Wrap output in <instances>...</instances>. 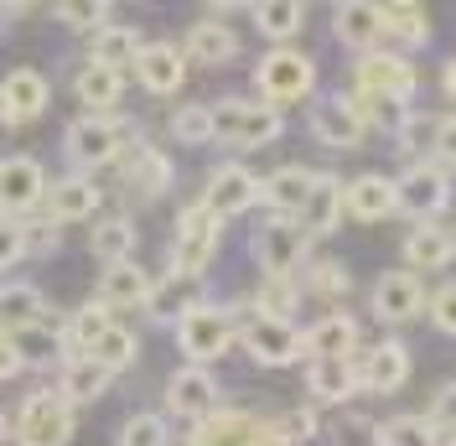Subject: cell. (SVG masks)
I'll return each mask as SVG.
<instances>
[{"label": "cell", "mask_w": 456, "mask_h": 446, "mask_svg": "<svg viewBox=\"0 0 456 446\" xmlns=\"http://www.w3.org/2000/svg\"><path fill=\"white\" fill-rule=\"evenodd\" d=\"M281 136V110L270 104H249V99H224L213 104V140H224L233 151H255Z\"/></svg>", "instance_id": "obj_1"}, {"label": "cell", "mask_w": 456, "mask_h": 446, "mask_svg": "<svg viewBox=\"0 0 456 446\" xmlns=\"http://www.w3.org/2000/svg\"><path fill=\"white\" fill-rule=\"evenodd\" d=\"M233 337H239V311L213 307V301H202L198 311H187L176 322V343H182V353L198 363V368H208L218 353H228Z\"/></svg>", "instance_id": "obj_2"}, {"label": "cell", "mask_w": 456, "mask_h": 446, "mask_svg": "<svg viewBox=\"0 0 456 446\" xmlns=\"http://www.w3.org/2000/svg\"><path fill=\"white\" fill-rule=\"evenodd\" d=\"M255 84H259V94H265L270 110H275V104H296V99H306L316 88V62L306 53H296V47H275V53L259 57Z\"/></svg>", "instance_id": "obj_3"}, {"label": "cell", "mask_w": 456, "mask_h": 446, "mask_svg": "<svg viewBox=\"0 0 456 446\" xmlns=\"http://www.w3.org/2000/svg\"><path fill=\"white\" fill-rule=\"evenodd\" d=\"M125 130H130V120H119V114H84V120L68 125L62 151L78 167H104V161H114L125 151Z\"/></svg>", "instance_id": "obj_4"}, {"label": "cell", "mask_w": 456, "mask_h": 446, "mask_svg": "<svg viewBox=\"0 0 456 446\" xmlns=\"http://www.w3.org/2000/svg\"><path fill=\"white\" fill-rule=\"evenodd\" d=\"M249 322L239 327V343H244V353L259 363V368H290V363L306 353V337L296 322H275V317H255V311H244Z\"/></svg>", "instance_id": "obj_5"}, {"label": "cell", "mask_w": 456, "mask_h": 446, "mask_svg": "<svg viewBox=\"0 0 456 446\" xmlns=\"http://www.w3.org/2000/svg\"><path fill=\"white\" fill-rule=\"evenodd\" d=\"M73 442V405L57 390H37L16 416V446H68Z\"/></svg>", "instance_id": "obj_6"}, {"label": "cell", "mask_w": 456, "mask_h": 446, "mask_svg": "<svg viewBox=\"0 0 456 446\" xmlns=\"http://www.w3.org/2000/svg\"><path fill=\"white\" fill-rule=\"evenodd\" d=\"M218 228H224V219L202 197L176 213V270L182 276H202L208 270V260L218 254Z\"/></svg>", "instance_id": "obj_7"}, {"label": "cell", "mask_w": 456, "mask_h": 446, "mask_svg": "<svg viewBox=\"0 0 456 446\" xmlns=\"http://www.w3.org/2000/svg\"><path fill=\"white\" fill-rule=\"evenodd\" d=\"M446 202H452V177L436 167V161H415V167L395 182V213H410V219H436Z\"/></svg>", "instance_id": "obj_8"}, {"label": "cell", "mask_w": 456, "mask_h": 446, "mask_svg": "<svg viewBox=\"0 0 456 446\" xmlns=\"http://www.w3.org/2000/svg\"><path fill=\"white\" fill-rule=\"evenodd\" d=\"M306 228L301 223H290V219H270L265 228L255 234V260H259V270L265 276H290L301 260H306Z\"/></svg>", "instance_id": "obj_9"}, {"label": "cell", "mask_w": 456, "mask_h": 446, "mask_svg": "<svg viewBox=\"0 0 456 446\" xmlns=\"http://www.w3.org/2000/svg\"><path fill=\"white\" fill-rule=\"evenodd\" d=\"M353 78H358V94H384V99H399V104L415 94V68H410V57L379 53V47L358 57Z\"/></svg>", "instance_id": "obj_10"}, {"label": "cell", "mask_w": 456, "mask_h": 446, "mask_svg": "<svg viewBox=\"0 0 456 446\" xmlns=\"http://www.w3.org/2000/svg\"><path fill=\"white\" fill-rule=\"evenodd\" d=\"M369 301L379 322H415L420 307H426V285H420L415 270H384Z\"/></svg>", "instance_id": "obj_11"}, {"label": "cell", "mask_w": 456, "mask_h": 446, "mask_svg": "<svg viewBox=\"0 0 456 446\" xmlns=\"http://www.w3.org/2000/svg\"><path fill=\"white\" fill-rule=\"evenodd\" d=\"M47 197V171L31 156H5L0 161V213H31Z\"/></svg>", "instance_id": "obj_12"}, {"label": "cell", "mask_w": 456, "mask_h": 446, "mask_svg": "<svg viewBox=\"0 0 456 446\" xmlns=\"http://www.w3.org/2000/svg\"><path fill=\"white\" fill-rule=\"evenodd\" d=\"M47 99H53V88H47V78H42L37 68H16V73L0 78V120H5V125L37 120V114L47 110Z\"/></svg>", "instance_id": "obj_13"}, {"label": "cell", "mask_w": 456, "mask_h": 446, "mask_svg": "<svg viewBox=\"0 0 456 446\" xmlns=\"http://www.w3.org/2000/svg\"><path fill=\"white\" fill-rule=\"evenodd\" d=\"M167 405L171 416H187V420H208L218 410V379L198 368V363H187V368H176L167 384Z\"/></svg>", "instance_id": "obj_14"}, {"label": "cell", "mask_w": 456, "mask_h": 446, "mask_svg": "<svg viewBox=\"0 0 456 446\" xmlns=\"http://www.w3.org/2000/svg\"><path fill=\"white\" fill-rule=\"evenodd\" d=\"M202 202H208L218 219H239V213H249V208L259 202V177L244 171V167H218L213 177H208Z\"/></svg>", "instance_id": "obj_15"}, {"label": "cell", "mask_w": 456, "mask_h": 446, "mask_svg": "<svg viewBox=\"0 0 456 446\" xmlns=\"http://www.w3.org/2000/svg\"><path fill=\"white\" fill-rule=\"evenodd\" d=\"M312 136L322 140V145H332V151H353L358 140L369 136V125L358 120L353 99L338 94V99H322V104L312 110Z\"/></svg>", "instance_id": "obj_16"}, {"label": "cell", "mask_w": 456, "mask_h": 446, "mask_svg": "<svg viewBox=\"0 0 456 446\" xmlns=\"http://www.w3.org/2000/svg\"><path fill=\"white\" fill-rule=\"evenodd\" d=\"M404 379H410V348L404 343H373L369 353L358 359V390L395 394Z\"/></svg>", "instance_id": "obj_17"}, {"label": "cell", "mask_w": 456, "mask_h": 446, "mask_svg": "<svg viewBox=\"0 0 456 446\" xmlns=\"http://www.w3.org/2000/svg\"><path fill=\"white\" fill-rule=\"evenodd\" d=\"M332 31H338V42H347V47L373 53V42L389 37V27H384V5H373V0H342L338 11H332Z\"/></svg>", "instance_id": "obj_18"}, {"label": "cell", "mask_w": 456, "mask_h": 446, "mask_svg": "<svg viewBox=\"0 0 456 446\" xmlns=\"http://www.w3.org/2000/svg\"><path fill=\"white\" fill-rule=\"evenodd\" d=\"M259 436H265L259 416H249V410H213L208 420H198L187 446H259Z\"/></svg>", "instance_id": "obj_19"}, {"label": "cell", "mask_w": 456, "mask_h": 446, "mask_svg": "<svg viewBox=\"0 0 456 446\" xmlns=\"http://www.w3.org/2000/svg\"><path fill=\"white\" fill-rule=\"evenodd\" d=\"M342 213H347V182H338L332 171H316V187H312V197H306V208H301V228H306V239L332 234Z\"/></svg>", "instance_id": "obj_20"}, {"label": "cell", "mask_w": 456, "mask_h": 446, "mask_svg": "<svg viewBox=\"0 0 456 446\" xmlns=\"http://www.w3.org/2000/svg\"><path fill=\"white\" fill-rule=\"evenodd\" d=\"M125 182H130L135 197H161V193H171L176 167L167 161V151H156L151 140H141V145H130V156H125Z\"/></svg>", "instance_id": "obj_21"}, {"label": "cell", "mask_w": 456, "mask_h": 446, "mask_svg": "<svg viewBox=\"0 0 456 446\" xmlns=\"http://www.w3.org/2000/svg\"><path fill=\"white\" fill-rule=\"evenodd\" d=\"M135 73H141L145 94H176L187 78V53L171 42H145L141 57H135Z\"/></svg>", "instance_id": "obj_22"}, {"label": "cell", "mask_w": 456, "mask_h": 446, "mask_svg": "<svg viewBox=\"0 0 456 446\" xmlns=\"http://www.w3.org/2000/svg\"><path fill=\"white\" fill-rule=\"evenodd\" d=\"M202 307V276H182V270H171L167 280H156V291H151V322H182L187 311Z\"/></svg>", "instance_id": "obj_23"}, {"label": "cell", "mask_w": 456, "mask_h": 446, "mask_svg": "<svg viewBox=\"0 0 456 446\" xmlns=\"http://www.w3.org/2000/svg\"><path fill=\"white\" fill-rule=\"evenodd\" d=\"M306 394L322 405H347L358 394V363L353 359H312L306 368Z\"/></svg>", "instance_id": "obj_24"}, {"label": "cell", "mask_w": 456, "mask_h": 446, "mask_svg": "<svg viewBox=\"0 0 456 446\" xmlns=\"http://www.w3.org/2000/svg\"><path fill=\"white\" fill-rule=\"evenodd\" d=\"M456 260V234L441 223H420L404 234V265L410 270H446Z\"/></svg>", "instance_id": "obj_25"}, {"label": "cell", "mask_w": 456, "mask_h": 446, "mask_svg": "<svg viewBox=\"0 0 456 446\" xmlns=\"http://www.w3.org/2000/svg\"><path fill=\"white\" fill-rule=\"evenodd\" d=\"M151 291H156V280L145 276L135 260L104 265V276H99V301H104V307H145Z\"/></svg>", "instance_id": "obj_26"}, {"label": "cell", "mask_w": 456, "mask_h": 446, "mask_svg": "<svg viewBox=\"0 0 456 446\" xmlns=\"http://www.w3.org/2000/svg\"><path fill=\"white\" fill-rule=\"evenodd\" d=\"M312 187H316V171L281 167V171H270V177L259 182V202H270L275 213H301L306 197H312Z\"/></svg>", "instance_id": "obj_27"}, {"label": "cell", "mask_w": 456, "mask_h": 446, "mask_svg": "<svg viewBox=\"0 0 456 446\" xmlns=\"http://www.w3.org/2000/svg\"><path fill=\"white\" fill-rule=\"evenodd\" d=\"M306 337V353L312 359H353V348H358V322L347 317V311H332V317H322L312 333H301Z\"/></svg>", "instance_id": "obj_28"}, {"label": "cell", "mask_w": 456, "mask_h": 446, "mask_svg": "<svg viewBox=\"0 0 456 446\" xmlns=\"http://www.w3.org/2000/svg\"><path fill=\"white\" fill-rule=\"evenodd\" d=\"M233 57H239L233 27H224V21H198V27L187 31V62H198V68H224Z\"/></svg>", "instance_id": "obj_29"}, {"label": "cell", "mask_w": 456, "mask_h": 446, "mask_svg": "<svg viewBox=\"0 0 456 446\" xmlns=\"http://www.w3.org/2000/svg\"><path fill=\"white\" fill-rule=\"evenodd\" d=\"M114 384V374L104 368L99 359H68L62 363V400L68 405H94V400H104V390Z\"/></svg>", "instance_id": "obj_30"}, {"label": "cell", "mask_w": 456, "mask_h": 446, "mask_svg": "<svg viewBox=\"0 0 456 446\" xmlns=\"http://www.w3.org/2000/svg\"><path fill=\"white\" fill-rule=\"evenodd\" d=\"M347 213L353 219H363V223H379V219H389L395 213V182L389 177H358L353 187H347Z\"/></svg>", "instance_id": "obj_31"}, {"label": "cell", "mask_w": 456, "mask_h": 446, "mask_svg": "<svg viewBox=\"0 0 456 446\" xmlns=\"http://www.w3.org/2000/svg\"><path fill=\"white\" fill-rule=\"evenodd\" d=\"M47 202H53L57 223H73V219H88L99 208V187L88 177H62L57 187H47Z\"/></svg>", "instance_id": "obj_32"}, {"label": "cell", "mask_w": 456, "mask_h": 446, "mask_svg": "<svg viewBox=\"0 0 456 446\" xmlns=\"http://www.w3.org/2000/svg\"><path fill=\"white\" fill-rule=\"evenodd\" d=\"M141 47L145 42L130 27H104V31H94V57H88V62H99V68L119 73V68H135Z\"/></svg>", "instance_id": "obj_33"}, {"label": "cell", "mask_w": 456, "mask_h": 446, "mask_svg": "<svg viewBox=\"0 0 456 446\" xmlns=\"http://www.w3.org/2000/svg\"><path fill=\"white\" fill-rule=\"evenodd\" d=\"M11 343H16L21 363H53V359H62V333H57L53 311H47L42 322H31V327H16Z\"/></svg>", "instance_id": "obj_34"}, {"label": "cell", "mask_w": 456, "mask_h": 446, "mask_svg": "<svg viewBox=\"0 0 456 446\" xmlns=\"http://www.w3.org/2000/svg\"><path fill=\"white\" fill-rule=\"evenodd\" d=\"M119 73H110V68H99V62H88V68H78V78H73V94H78V104H88V110L110 114L114 104H119Z\"/></svg>", "instance_id": "obj_35"}, {"label": "cell", "mask_w": 456, "mask_h": 446, "mask_svg": "<svg viewBox=\"0 0 456 446\" xmlns=\"http://www.w3.org/2000/svg\"><path fill=\"white\" fill-rule=\"evenodd\" d=\"M42 317H47V301L37 285H0V327L16 333V327H31Z\"/></svg>", "instance_id": "obj_36"}, {"label": "cell", "mask_w": 456, "mask_h": 446, "mask_svg": "<svg viewBox=\"0 0 456 446\" xmlns=\"http://www.w3.org/2000/svg\"><path fill=\"white\" fill-rule=\"evenodd\" d=\"M249 16H255V27L265 31L270 42H285V37H296V31L306 27V5H301V0H265Z\"/></svg>", "instance_id": "obj_37"}, {"label": "cell", "mask_w": 456, "mask_h": 446, "mask_svg": "<svg viewBox=\"0 0 456 446\" xmlns=\"http://www.w3.org/2000/svg\"><path fill=\"white\" fill-rule=\"evenodd\" d=\"M384 27H389V37H395V42H404V47H426V42H430L426 5H410V0L384 5Z\"/></svg>", "instance_id": "obj_38"}, {"label": "cell", "mask_w": 456, "mask_h": 446, "mask_svg": "<svg viewBox=\"0 0 456 446\" xmlns=\"http://www.w3.org/2000/svg\"><path fill=\"white\" fill-rule=\"evenodd\" d=\"M296 307H301V285H296L290 276H265V285H259V296H255V317L290 322Z\"/></svg>", "instance_id": "obj_39"}, {"label": "cell", "mask_w": 456, "mask_h": 446, "mask_svg": "<svg viewBox=\"0 0 456 446\" xmlns=\"http://www.w3.org/2000/svg\"><path fill=\"white\" fill-rule=\"evenodd\" d=\"M110 327H114L110 307H104V301H88V307H78L73 317H68V343H73V348L88 359V353H94V343L110 333Z\"/></svg>", "instance_id": "obj_40"}, {"label": "cell", "mask_w": 456, "mask_h": 446, "mask_svg": "<svg viewBox=\"0 0 456 446\" xmlns=\"http://www.w3.org/2000/svg\"><path fill=\"white\" fill-rule=\"evenodd\" d=\"M94 254L104 260V265H125L130 260V250H135V223L130 219H104L99 228H94Z\"/></svg>", "instance_id": "obj_41"}, {"label": "cell", "mask_w": 456, "mask_h": 446, "mask_svg": "<svg viewBox=\"0 0 456 446\" xmlns=\"http://www.w3.org/2000/svg\"><path fill=\"white\" fill-rule=\"evenodd\" d=\"M399 151H410V156H436V140H441V120L436 114H420V110H404L399 120Z\"/></svg>", "instance_id": "obj_42"}, {"label": "cell", "mask_w": 456, "mask_h": 446, "mask_svg": "<svg viewBox=\"0 0 456 446\" xmlns=\"http://www.w3.org/2000/svg\"><path fill=\"white\" fill-rule=\"evenodd\" d=\"M373 436H379V446H436V425H430V416H395L379 420Z\"/></svg>", "instance_id": "obj_43"}, {"label": "cell", "mask_w": 456, "mask_h": 446, "mask_svg": "<svg viewBox=\"0 0 456 446\" xmlns=\"http://www.w3.org/2000/svg\"><path fill=\"white\" fill-rule=\"evenodd\" d=\"M88 359H99L104 368H110V374H119V368H130V363H135V333L114 322L110 333H104L99 343H94V353H88Z\"/></svg>", "instance_id": "obj_44"}, {"label": "cell", "mask_w": 456, "mask_h": 446, "mask_svg": "<svg viewBox=\"0 0 456 446\" xmlns=\"http://www.w3.org/2000/svg\"><path fill=\"white\" fill-rule=\"evenodd\" d=\"M171 136L182 145H208L213 140V104H187L171 114Z\"/></svg>", "instance_id": "obj_45"}, {"label": "cell", "mask_w": 456, "mask_h": 446, "mask_svg": "<svg viewBox=\"0 0 456 446\" xmlns=\"http://www.w3.org/2000/svg\"><path fill=\"white\" fill-rule=\"evenodd\" d=\"M353 110L363 125H379V130H389L395 136L399 120H404V104L399 99H384V94H353Z\"/></svg>", "instance_id": "obj_46"}, {"label": "cell", "mask_w": 456, "mask_h": 446, "mask_svg": "<svg viewBox=\"0 0 456 446\" xmlns=\"http://www.w3.org/2000/svg\"><path fill=\"white\" fill-rule=\"evenodd\" d=\"M57 21L73 31H104L110 27V5H99V0H62L57 5Z\"/></svg>", "instance_id": "obj_47"}, {"label": "cell", "mask_w": 456, "mask_h": 446, "mask_svg": "<svg viewBox=\"0 0 456 446\" xmlns=\"http://www.w3.org/2000/svg\"><path fill=\"white\" fill-rule=\"evenodd\" d=\"M270 431H275L285 446H306L316 436V410L312 405H296V410H285V416L270 420Z\"/></svg>", "instance_id": "obj_48"}, {"label": "cell", "mask_w": 456, "mask_h": 446, "mask_svg": "<svg viewBox=\"0 0 456 446\" xmlns=\"http://www.w3.org/2000/svg\"><path fill=\"white\" fill-rule=\"evenodd\" d=\"M119 446H167V420L141 410V416L125 420V431H119Z\"/></svg>", "instance_id": "obj_49"}, {"label": "cell", "mask_w": 456, "mask_h": 446, "mask_svg": "<svg viewBox=\"0 0 456 446\" xmlns=\"http://www.w3.org/2000/svg\"><path fill=\"white\" fill-rule=\"evenodd\" d=\"M306 291L332 301V296H342V291H353V276L342 270L338 260H322V265H312V280H306Z\"/></svg>", "instance_id": "obj_50"}, {"label": "cell", "mask_w": 456, "mask_h": 446, "mask_svg": "<svg viewBox=\"0 0 456 446\" xmlns=\"http://www.w3.org/2000/svg\"><path fill=\"white\" fill-rule=\"evenodd\" d=\"M21 239H27V254H53L57 250V219L21 223Z\"/></svg>", "instance_id": "obj_51"}, {"label": "cell", "mask_w": 456, "mask_h": 446, "mask_svg": "<svg viewBox=\"0 0 456 446\" xmlns=\"http://www.w3.org/2000/svg\"><path fill=\"white\" fill-rule=\"evenodd\" d=\"M430 322H436L441 333L456 337V280H452V285H441V291L430 296Z\"/></svg>", "instance_id": "obj_52"}, {"label": "cell", "mask_w": 456, "mask_h": 446, "mask_svg": "<svg viewBox=\"0 0 456 446\" xmlns=\"http://www.w3.org/2000/svg\"><path fill=\"white\" fill-rule=\"evenodd\" d=\"M27 254V239H21V223L0 219V270H11L16 260Z\"/></svg>", "instance_id": "obj_53"}, {"label": "cell", "mask_w": 456, "mask_h": 446, "mask_svg": "<svg viewBox=\"0 0 456 446\" xmlns=\"http://www.w3.org/2000/svg\"><path fill=\"white\" fill-rule=\"evenodd\" d=\"M430 425H446V431H456V384H446V390L436 394V410H430Z\"/></svg>", "instance_id": "obj_54"}, {"label": "cell", "mask_w": 456, "mask_h": 446, "mask_svg": "<svg viewBox=\"0 0 456 446\" xmlns=\"http://www.w3.org/2000/svg\"><path fill=\"white\" fill-rule=\"evenodd\" d=\"M27 363H21V353H16V343H11V333H0V384L5 379H16Z\"/></svg>", "instance_id": "obj_55"}, {"label": "cell", "mask_w": 456, "mask_h": 446, "mask_svg": "<svg viewBox=\"0 0 456 446\" xmlns=\"http://www.w3.org/2000/svg\"><path fill=\"white\" fill-rule=\"evenodd\" d=\"M436 156H441L446 167H456V114H446V120H441V140H436Z\"/></svg>", "instance_id": "obj_56"}, {"label": "cell", "mask_w": 456, "mask_h": 446, "mask_svg": "<svg viewBox=\"0 0 456 446\" xmlns=\"http://www.w3.org/2000/svg\"><path fill=\"white\" fill-rule=\"evenodd\" d=\"M441 88H446V99H456V57L441 68Z\"/></svg>", "instance_id": "obj_57"}, {"label": "cell", "mask_w": 456, "mask_h": 446, "mask_svg": "<svg viewBox=\"0 0 456 446\" xmlns=\"http://www.w3.org/2000/svg\"><path fill=\"white\" fill-rule=\"evenodd\" d=\"M11 16H21V5H0V21H11Z\"/></svg>", "instance_id": "obj_58"}, {"label": "cell", "mask_w": 456, "mask_h": 446, "mask_svg": "<svg viewBox=\"0 0 456 446\" xmlns=\"http://www.w3.org/2000/svg\"><path fill=\"white\" fill-rule=\"evenodd\" d=\"M0 442H5V416H0Z\"/></svg>", "instance_id": "obj_59"}, {"label": "cell", "mask_w": 456, "mask_h": 446, "mask_svg": "<svg viewBox=\"0 0 456 446\" xmlns=\"http://www.w3.org/2000/svg\"><path fill=\"white\" fill-rule=\"evenodd\" d=\"M446 446H456V431H452V442H446Z\"/></svg>", "instance_id": "obj_60"}]
</instances>
